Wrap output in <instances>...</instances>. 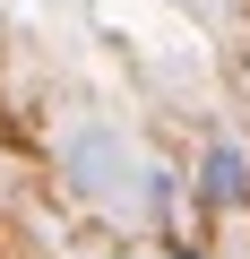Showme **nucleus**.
Listing matches in <instances>:
<instances>
[{
	"label": "nucleus",
	"instance_id": "obj_3",
	"mask_svg": "<svg viewBox=\"0 0 250 259\" xmlns=\"http://www.w3.org/2000/svg\"><path fill=\"white\" fill-rule=\"evenodd\" d=\"M173 259H198V250H173Z\"/></svg>",
	"mask_w": 250,
	"mask_h": 259
},
{
	"label": "nucleus",
	"instance_id": "obj_1",
	"mask_svg": "<svg viewBox=\"0 0 250 259\" xmlns=\"http://www.w3.org/2000/svg\"><path fill=\"white\" fill-rule=\"evenodd\" d=\"M69 164H78V182H86V199H130V156H121V139L104 121H78L69 130Z\"/></svg>",
	"mask_w": 250,
	"mask_h": 259
},
{
	"label": "nucleus",
	"instance_id": "obj_2",
	"mask_svg": "<svg viewBox=\"0 0 250 259\" xmlns=\"http://www.w3.org/2000/svg\"><path fill=\"white\" fill-rule=\"evenodd\" d=\"M198 190H207L216 207H241V199H250V164H241V147H233V139H216V147H207V182H198Z\"/></svg>",
	"mask_w": 250,
	"mask_h": 259
}]
</instances>
